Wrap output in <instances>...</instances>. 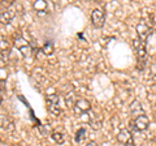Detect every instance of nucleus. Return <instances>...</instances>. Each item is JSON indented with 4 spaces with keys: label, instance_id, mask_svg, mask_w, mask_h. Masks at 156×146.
I'll use <instances>...</instances> for the list:
<instances>
[{
    "label": "nucleus",
    "instance_id": "obj_18",
    "mask_svg": "<svg viewBox=\"0 0 156 146\" xmlns=\"http://www.w3.org/2000/svg\"><path fill=\"white\" fill-rule=\"evenodd\" d=\"M2 102H3V93L0 91V104H2Z\"/></svg>",
    "mask_w": 156,
    "mask_h": 146
},
{
    "label": "nucleus",
    "instance_id": "obj_4",
    "mask_svg": "<svg viewBox=\"0 0 156 146\" xmlns=\"http://www.w3.org/2000/svg\"><path fill=\"white\" fill-rule=\"evenodd\" d=\"M47 108L48 111L52 114V115H60L61 110H60V106H58V102H60V99H58V95L57 94H50L47 95Z\"/></svg>",
    "mask_w": 156,
    "mask_h": 146
},
{
    "label": "nucleus",
    "instance_id": "obj_12",
    "mask_svg": "<svg viewBox=\"0 0 156 146\" xmlns=\"http://www.w3.org/2000/svg\"><path fill=\"white\" fill-rule=\"evenodd\" d=\"M12 18H13V13L9 9H3L0 12V22L4 24V25H8L12 21Z\"/></svg>",
    "mask_w": 156,
    "mask_h": 146
},
{
    "label": "nucleus",
    "instance_id": "obj_14",
    "mask_svg": "<svg viewBox=\"0 0 156 146\" xmlns=\"http://www.w3.org/2000/svg\"><path fill=\"white\" fill-rule=\"evenodd\" d=\"M42 51H43V53L44 55H47V56H51L52 53H53V51H55V46H53V43L52 42H46L44 45L42 46Z\"/></svg>",
    "mask_w": 156,
    "mask_h": 146
},
{
    "label": "nucleus",
    "instance_id": "obj_8",
    "mask_svg": "<svg viewBox=\"0 0 156 146\" xmlns=\"http://www.w3.org/2000/svg\"><path fill=\"white\" fill-rule=\"evenodd\" d=\"M133 120H134L135 128H136L138 132H143V130L147 129L148 125H150V120H148V118H147V115L146 114L136 116V118H134Z\"/></svg>",
    "mask_w": 156,
    "mask_h": 146
},
{
    "label": "nucleus",
    "instance_id": "obj_11",
    "mask_svg": "<svg viewBox=\"0 0 156 146\" xmlns=\"http://www.w3.org/2000/svg\"><path fill=\"white\" fill-rule=\"evenodd\" d=\"M130 114L133 115L134 118H136V116L144 114L143 107H142V104H140L139 100H133V103L130 104Z\"/></svg>",
    "mask_w": 156,
    "mask_h": 146
},
{
    "label": "nucleus",
    "instance_id": "obj_3",
    "mask_svg": "<svg viewBox=\"0 0 156 146\" xmlns=\"http://www.w3.org/2000/svg\"><path fill=\"white\" fill-rule=\"evenodd\" d=\"M91 22L94 27L96 29H100L104 26V22H105V12L100 8H95L91 13Z\"/></svg>",
    "mask_w": 156,
    "mask_h": 146
},
{
    "label": "nucleus",
    "instance_id": "obj_16",
    "mask_svg": "<svg viewBox=\"0 0 156 146\" xmlns=\"http://www.w3.org/2000/svg\"><path fill=\"white\" fill-rule=\"evenodd\" d=\"M85 134H86V129L85 128H80L77 130V133H76V142H81L82 140L85 138Z\"/></svg>",
    "mask_w": 156,
    "mask_h": 146
},
{
    "label": "nucleus",
    "instance_id": "obj_5",
    "mask_svg": "<svg viewBox=\"0 0 156 146\" xmlns=\"http://www.w3.org/2000/svg\"><path fill=\"white\" fill-rule=\"evenodd\" d=\"M73 108H74L76 114L82 115V114L90 112V111H91V104H90V102L87 100V99L80 98V99L76 100V103H74V106H73Z\"/></svg>",
    "mask_w": 156,
    "mask_h": 146
},
{
    "label": "nucleus",
    "instance_id": "obj_6",
    "mask_svg": "<svg viewBox=\"0 0 156 146\" xmlns=\"http://www.w3.org/2000/svg\"><path fill=\"white\" fill-rule=\"evenodd\" d=\"M117 140L120 144H122L124 146H134V140L133 134L129 129H121L119 134H117Z\"/></svg>",
    "mask_w": 156,
    "mask_h": 146
},
{
    "label": "nucleus",
    "instance_id": "obj_2",
    "mask_svg": "<svg viewBox=\"0 0 156 146\" xmlns=\"http://www.w3.org/2000/svg\"><path fill=\"white\" fill-rule=\"evenodd\" d=\"M13 45L14 47L17 48V50L22 53L25 57L30 56L33 53V47H31V43L29 42L26 38H23L21 34H16V35L13 37Z\"/></svg>",
    "mask_w": 156,
    "mask_h": 146
},
{
    "label": "nucleus",
    "instance_id": "obj_13",
    "mask_svg": "<svg viewBox=\"0 0 156 146\" xmlns=\"http://www.w3.org/2000/svg\"><path fill=\"white\" fill-rule=\"evenodd\" d=\"M90 119H89V123H90V125L92 126L94 129H100L101 128V120L98 118L96 115H94L92 112H90Z\"/></svg>",
    "mask_w": 156,
    "mask_h": 146
},
{
    "label": "nucleus",
    "instance_id": "obj_9",
    "mask_svg": "<svg viewBox=\"0 0 156 146\" xmlns=\"http://www.w3.org/2000/svg\"><path fill=\"white\" fill-rule=\"evenodd\" d=\"M11 53V45L4 37H0V56L3 59H8Z\"/></svg>",
    "mask_w": 156,
    "mask_h": 146
},
{
    "label": "nucleus",
    "instance_id": "obj_17",
    "mask_svg": "<svg viewBox=\"0 0 156 146\" xmlns=\"http://www.w3.org/2000/svg\"><path fill=\"white\" fill-rule=\"evenodd\" d=\"M86 146H98V144H96V142H94V141H90L89 144H86Z\"/></svg>",
    "mask_w": 156,
    "mask_h": 146
},
{
    "label": "nucleus",
    "instance_id": "obj_7",
    "mask_svg": "<svg viewBox=\"0 0 156 146\" xmlns=\"http://www.w3.org/2000/svg\"><path fill=\"white\" fill-rule=\"evenodd\" d=\"M136 34H138V37H139V39L140 41H146L147 38L150 37V34L152 33V29H151V26L148 25L147 22H144V21H142V22H139L138 25H136Z\"/></svg>",
    "mask_w": 156,
    "mask_h": 146
},
{
    "label": "nucleus",
    "instance_id": "obj_10",
    "mask_svg": "<svg viewBox=\"0 0 156 146\" xmlns=\"http://www.w3.org/2000/svg\"><path fill=\"white\" fill-rule=\"evenodd\" d=\"M33 7L37 11L38 14H47L50 4H48L47 2H44V0H38V2H34Z\"/></svg>",
    "mask_w": 156,
    "mask_h": 146
},
{
    "label": "nucleus",
    "instance_id": "obj_15",
    "mask_svg": "<svg viewBox=\"0 0 156 146\" xmlns=\"http://www.w3.org/2000/svg\"><path fill=\"white\" fill-rule=\"evenodd\" d=\"M51 137H52V140L55 141L56 144H58V145H62V144L65 142V137H64V134H62L61 132H52Z\"/></svg>",
    "mask_w": 156,
    "mask_h": 146
},
{
    "label": "nucleus",
    "instance_id": "obj_1",
    "mask_svg": "<svg viewBox=\"0 0 156 146\" xmlns=\"http://www.w3.org/2000/svg\"><path fill=\"white\" fill-rule=\"evenodd\" d=\"M133 48L136 53V63H138V69L143 71L146 64H147V51H146V46L144 42L140 41L139 38L136 39H133Z\"/></svg>",
    "mask_w": 156,
    "mask_h": 146
}]
</instances>
